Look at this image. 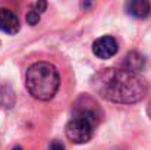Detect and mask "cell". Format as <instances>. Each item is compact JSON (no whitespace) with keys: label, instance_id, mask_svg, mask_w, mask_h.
Here are the masks:
<instances>
[{"label":"cell","instance_id":"1","mask_svg":"<svg viewBox=\"0 0 151 150\" xmlns=\"http://www.w3.org/2000/svg\"><path fill=\"white\" fill-rule=\"evenodd\" d=\"M91 84L100 97L122 104L138 103L144 99L148 90L147 83L139 75L116 68H106L99 71L93 77Z\"/></svg>","mask_w":151,"mask_h":150},{"label":"cell","instance_id":"2","mask_svg":"<svg viewBox=\"0 0 151 150\" xmlns=\"http://www.w3.org/2000/svg\"><path fill=\"white\" fill-rule=\"evenodd\" d=\"M25 86L34 99L41 101L51 100L60 87L59 71L49 62H35L27 69Z\"/></svg>","mask_w":151,"mask_h":150},{"label":"cell","instance_id":"3","mask_svg":"<svg viewBox=\"0 0 151 150\" xmlns=\"http://www.w3.org/2000/svg\"><path fill=\"white\" fill-rule=\"evenodd\" d=\"M96 127H97V115L90 109H82L78 110L73 115V118L66 124L65 134L72 143L84 144L93 138Z\"/></svg>","mask_w":151,"mask_h":150},{"label":"cell","instance_id":"4","mask_svg":"<svg viewBox=\"0 0 151 150\" xmlns=\"http://www.w3.org/2000/svg\"><path fill=\"white\" fill-rule=\"evenodd\" d=\"M93 51L100 59H110L117 53V41L111 36H103L94 41Z\"/></svg>","mask_w":151,"mask_h":150},{"label":"cell","instance_id":"5","mask_svg":"<svg viewBox=\"0 0 151 150\" xmlns=\"http://www.w3.org/2000/svg\"><path fill=\"white\" fill-rule=\"evenodd\" d=\"M21 28L16 13L10 9L0 7V30L7 34H16Z\"/></svg>","mask_w":151,"mask_h":150},{"label":"cell","instance_id":"6","mask_svg":"<svg viewBox=\"0 0 151 150\" xmlns=\"http://www.w3.org/2000/svg\"><path fill=\"white\" fill-rule=\"evenodd\" d=\"M145 68V59L142 54H139L138 51H129L125 59H123V68L125 71L138 75L141 71H144Z\"/></svg>","mask_w":151,"mask_h":150},{"label":"cell","instance_id":"7","mask_svg":"<svg viewBox=\"0 0 151 150\" xmlns=\"http://www.w3.org/2000/svg\"><path fill=\"white\" fill-rule=\"evenodd\" d=\"M126 12L138 19L147 18L151 13V3L148 0H129L126 3Z\"/></svg>","mask_w":151,"mask_h":150},{"label":"cell","instance_id":"8","mask_svg":"<svg viewBox=\"0 0 151 150\" xmlns=\"http://www.w3.org/2000/svg\"><path fill=\"white\" fill-rule=\"evenodd\" d=\"M40 18H41V15H40V13H37L35 10H32V9L27 13V22H28L29 25H32V27H34V25H37V24L40 22Z\"/></svg>","mask_w":151,"mask_h":150},{"label":"cell","instance_id":"9","mask_svg":"<svg viewBox=\"0 0 151 150\" xmlns=\"http://www.w3.org/2000/svg\"><path fill=\"white\" fill-rule=\"evenodd\" d=\"M46 7H47V3H46V1H37V3L32 4V10H35V12L40 13V15L46 10Z\"/></svg>","mask_w":151,"mask_h":150},{"label":"cell","instance_id":"10","mask_svg":"<svg viewBox=\"0 0 151 150\" xmlns=\"http://www.w3.org/2000/svg\"><path fill=\"white\" fill-rule=\"evenodd\" d=\"M49 150H66V149H65V144H63L62 141L54 140V141H51V143H50V147H49Z\"/></svg>","mask_w":151,"mask_h":150},{"label":"cell","instance_id":"11","mask_svg":"<svg viewBox=\"0 0 151 150\" xmlns=\"http://www.w3.org/2000/svg\"><path fill=\"white\" fill-rule=\"evenodd\" d=\"M12 150H24V149H22L21 146H15V147H13V149H12Z\"/></svg>","mask_w":151,"mask_h":150}]
</instances>
